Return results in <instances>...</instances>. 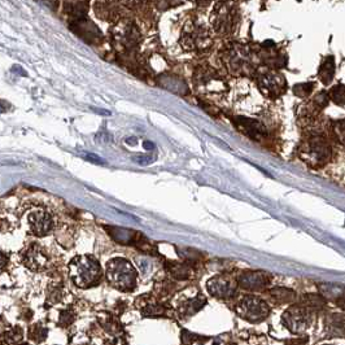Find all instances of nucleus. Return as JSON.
<instances>
[{
	"label": "nucleus",
	"mask_w": 345,
	"mask_h": 345,
	"mask_svg": "<svg viewBox=\"0 0 345 345\" xmlns=\"http://www.w3.org/2000/svg\"><path fill=\"white\" fill-rule=\"evenodd\" d=\"M69 272L76 286L87 288L99 282L101 276V268L94 256L83 255L77 256L70 261Z\"/></svg>",
	"instance_id": "f257e3e1"
},
{
	"label": "nucleus",
	"mask_w": 345,
	"mask_h": 345,
	"mask_svg": "<svg viewBox=\"0 0 345 345\" xmlns=\"http://www.w3.org/2000/svg\"><path fill=\"white\" fill-rule=\"evenodd\" d=\"M107 278L112 286L121 291H130L135 287L136 271L125 258H115L108 262Z\"/></svg>",
	"instance_id": "f03ea898"
},
{
	"label": "nucleus",
	"mask_w": 345,
	"mask_h": 345,
	"mask_svg": "<svg viewBox=\"0 0 345 345\" xmlns=\"http://www.w3.org/2000/svg\"><path fill=\"white\" fill-rule=\"evenodd\" d=\"M237 314L248 322H261L270 313L268 304L256 296H245L237 304Z\"/></svg>",
	"instance_id": "7ed1b4c3"
},
{
	"label": "nucleus",
	"mask_w": 345,
	"mask_h": 345,
	"mask_svg": "<svg viewBox=\"0 0 345 345\" xmlns=\"http://www.w3.org/2000/svg\"><path fill=\"white\" fill-rule=\"evenodd\" d=\"M310 315V309L304 305H295L283 314V323L290 331L300 334L309 327L311 322Z\"/></svg>",
	"instance_id": "20e7f679"
},
{
	"label": "nucleus",
	"mask_w": 345,
	"mask_h": 345,
	"mask_svg": "<svg viewBox=\"0 0 345 345\" xmlns=\"http://www.w3.org/2000/svg\"><path fill=\"white\" fill-rule=\"evenodd\" d=\"M304 154L313 165H324L331 158V147L319 135L311 136L304 147Z\"/></svg>",
	"instance_id": "39448f33"
},
{
	"label": "nucleus",
	"mask_w": 345,
	"mask_h": 345,
	"mask_svg": "<svg viewBox=\"0 0 345 345\" xmlns=\"http://www.w3.org/2000/svg\"><path fill=\"white\" fill-rule=\"evenodd\" d=\"M196 86H197L196 88H199L201 92L206 95H218L226 88L220 76H217L210 69L200 70L196 76Z\"/></svg>",
	"instance_id": "423d86ee"
},
{
	"label": "nucleus",
	"mask_w": 345,
	"mask_h": 345,
	"mask_svg": "<svg viewBox=\"0 0 345 345\" xmlns=\"http://www.w3.org/2000/svg\"><path fill=\"white\" fill-rule=\"evenodd\" d=\"M28 223L35 236H47L53 230V218L45 210H33L28 217Z\"/></svg>",
	"instance_id": "0eeeda50"
},
{
	"label": "nucleus",
	"mask_w": 345,
	"mask_h": 345,
	"mask_svg": "<svg viewBox=\"0 0 345 345\" xmlns=\"http://www.w3.org/2000/svg\"><path fill=\"white\" fill-rule=\"evenodd\" d=\"M22 261L32 271H44L49 265V257L39 244H32L24 252Z\"/></svg>",
	"instance_id": "6e6552de"
},
{
	"label": "nucleus",
	"mask_w": 345,
	"mask_h": 345,
	"mask_svg": "<svg viewBox=\"0 0 345 345\" xmlns=\"http://www.w3.org/2000/svg\"><path fill=\"white\" fill-rule=\"evenodd\" d=\"M206 288L212 296L218 299H230L236 292V284L231 278L226 275L214 276L206 283Z\"/></svg>",
	"instance_id": "1a4fd4ad"
},
{
	"label": "nucleus",
	"mask_w": 345,
	"mask_h": 345,
	"mask_svg": "<svg viewBox=\"0 0 345 345\" xmlns=\"http://www.w3.org/2000/svg\"><path fill=\"white\" fill-rule=\"evenodd\" d=\"M258 87L268 98H278L286 91V80L280 74L268 73L258 80Z\"/></svg>",
	"instance_id": "9d476101"
},
{
	"label": "nucleus",
	"mask_w": 345,
	"mask_h": 345,
	"mask_svg": "<svg viewBox=\"0 0 345 345\" xmlns=\"http://www.w3.org/2000/svg\"><path fill=\"white\" fill-rule=\"evenodd\" d=\"M235 125H236L237 130H240L247 136L252 138L253 140H262L268 136V131H266L265 126L261 122H258L256 119L252 118H244V117H236L234 119Z\"/></svg>",
	"instance_id": "9b49d317"
},
{
	"label": "nucleus",
	"mask_w": 345,
	"mask_h": 345,
	"mask_svg": "<svg viewBox=\"0 0 345 345\" xmlns=\"http://www.w3.org/2000/svg\"><path fill=\"white\" fill-rule=\"evenodd\" d=\"M239 286L245 288V290L249 291H258L265 288L270 283V276L266 274V272H260V271H251V272H244L239 276Z\"/></svg>",
	"instance_id": "f8f14e48"
},
{
	"label": "nucleus",
	"mask_w": 345,
	"mask_h": 345,
	"mask_svg": "<svg viewBox=\"0 0 345 345\" xmlns=\"http://www.w3.org/2000/svg\"><path fill=\"white\" fill-rule=\"evenodd\" d=\"M205 304V299L201 296L193 297V299H187V301L182 303L179 305V313L183 317H191L196 311H199Z\"/></svg>",
	"instance_id": "ddd939ff"
},
{
	"label": "nucleus",
	"mask_w": 345,
	"mask_h": 345,
	"mask_svg": "<svg viewBox=\"0 0 345 345\" xmlns=\"http://www.w3.org/2000/svg\"><path fill=\"white\" fill-rule=\"evenodd\" d=\"M328 332L334 336H342L345 334V315L342 314H331V317L326 321Z\"/></svg>",
	"instance_id": "4468645a"
},
{
	"label": "nucleus",
	"mask_w": 345,
	"mask_h": 345,
	"mask_svg": "<svg viewBox=\"0 0 345 345\" xmlns=\"http://www.w3.org/2000/svg\"><path fill=\"white\" fill-rule=\"evenodd\" d=\"M335 59L334 56H327L324 61L322 63V67L319 69V78H321L322 83L323 84H330L334 79L335 74Z\"/></svg>",
	"instance_id": "2eb2a0df"
},
{
	"label": "nucleus",
	"mask_w": 345,
	"mask_h": 345,
	"mask_svg": "<svg viewBox=\"0 0 345 345\" xmlns=\"http://www.w3.org/2000/svg\"><path fill=\"white\" fill-rule=\"evenodd\" d=\"M109 230V234L115 237V240L119 241L121 244H127L130 241L134 240L135 237V232L127 229H119V227H107Z\"/></svg>",
	"instance_id": "dca6fc26"
},
{
	"label": "nucleus",
	"mask_w": 345,
	"mask_h": 345,
	"mask_svg": "<svg viewBox=\"0 0 345 345\" xmlns=\"http://www.w3.org/2000/svg\"><path fill=\"white\" fill-rule=\"evenodd\" d=\"M303 305L310 310H321L326 305V300H324V296H321V295L309 293L303 297Z\"/></svg>",
	"instance_id": "f3484780"
},
{
	"label": "nucleus",
	"mask_w": 345,
	"mask_h": 345,
	"mask_svg": "<svg viewBox=\"0 0 345 345\" xmlns=\"http://www.w3.org/2000/svg\"><path fill=\"white\" fill-rule=\"evenodd\" d=\"M271 293V297L276 303L280 304H288L292 303L296 297V293L293 291L288 290V288H282V287H278V288H274V290L270 291Z\"/></svg>",
	"instance_id": "a211bd4d"
},
{
	"label": "nucleus",
	"mask_w": 345,
	"mask_h": 345,
	"mask_svg": "<svg viewBox=\"0 0 345 345\" xmlns=\"http://www.w3.org/2000/svg\"><path fill=\"white\" fill-rule=\"evenodd\" d=\"M330 99L334 101L335 104L339 107H344L345 105V86L344 84H336L331 88L330 94H328Z\"/></svg>",
	"instance_id": "6ab92c4d"
},
{
	"label": "nucleus",
	"mask_w": 345,
	"mask_h": 345,
	"mask_svg": "<svg viewBox=\"0 0 345 345\" xmlns=\"http://www.w3.org/2000/svg\"><path fill=\"white\" fill-rule=\"evenodd\" d=\"M22 328L18 327V326H14V327L9 328L3 336V343L4 344H16L22 339Z\"/></svg>",
	"instance_id": "aec40b11"
},
{
	"label": "nucleus",
	"mask_w": 345,
	"mask_h": 345,
	"mask_svg": "<svg viewBox=\"0 0 345 345\" xmlns=\"http://www.w3.org/2000/svg\"><path fill=\"white\" fill-rule=\"evenodd\" d=\"M47 335H48V330H47L43 324H34V326H32L30 330H29V336H30V339H33V340L37 343L43 342V340L47 338Z\"/></svg>",
	"instance_id": "412c9836"
},
{
	"label": "nucleus",
	"mask_w": 345,
	"mask_h": 345,
	"mask_svg": "<svg viewBox=\"0 0 345 345\" xmlns=\"http://www.w3.org/2000/svg\"><path fill=\"white\" fill-rule=\"evenodd\" d=\"M319 288H321L323 296H330L332 297V299H335V300L345 291L343 287L335 286V284H323V286H321Z\"/></svg>",
	"instance_id": "4be33fe9"
},
{
	"label": "nucleus",
	"mask_w": 345,
	"mask_h": 345,
	"mask_svg": "<svg viewBox=\"0 0 345 345\" xmlns=\"http://www.w3.org/2000/svg\"><path fill=\"white\" fill-rule=\"evenodd\" d=\"M314 88V83H301V84H296L293 87V94L299 96V98H307L309 95L313 92Z\"/></svg>",
	"instance_id": "5701e85b"
},
{
	"label": "nucleus",
	"mask_w": 345,
	"mask_h": 345,
	"mask_svg": "<svg viewBox=\"0 0 345 345\" xmlns=\"http://www.w3.org/2000/svg\"><path fill=\"white\" fill-rule=\"evenodd\" d=\"M101 324H103V327H104L105 330H108V331L111 332H117L118 330H121L118 322L115 321L113 317L108 315V314H105L104 322H101Z\"/></svg>",
	"instance_id": "b1692460"
},
{
	"label": "nucleus",
	"mask_w": 345,
	"mask_h": 345,
	"mask_svg": "<svg viewBox=\"0 0 345 345\" xmlns=\"http://www.w3.org/2000/svg\"><path fill=\"white\" fill-rule=\"evenodd\" d=\"M144 315L147 317H156V315H164L165 314V307H162L161 305H148L143 310Z\"/></svg>",
	"instance_id": "393cba45"
},
{
	"label": "nucleus",
	"mask_w": 345,
	"mask_h": 345,
	"mask_svg": "<svg viewBox=\"0 0 345 345\" xmlns=\"http://www.w3.org/2000/svg\"><path fill=\"white\" fill-rule=\"evenodd\" d=\"M335 135L339 139L340 143H343L345 146V119H342V121H338L335 123Z\"/></svg>",
	"instance_id": "a878e982"
},
{
	"label": "nucleus",
	"mask_w": 345,
	"mask_h": 345,
	"mask_svg": "<svg viewBox=\"0 0 345 345\" xmlns=\"http://www.w3.org/2000/svg\"><path fill=\"white\" fill-rule=\"evenodd\" d=\"M170 272L178 279H183L189 276V270H187V268H185L183 265H178V264H174V265L171 266Z\"/></svg>",
	"instance_id": "bb28decb"
},
{
	"label": "nucleus",
	"mask_w": 345,
	"mask_h": 345,
	"mask_svg": "<svg viewBox=\"0 0 345 345\" xmlns=\"http://www.w3.org/2000/svg\"><path fill=\"white\" fill-rule=\"evenodd\" d=\"M328 99H330V96H328L326 92H319V94L315 96V99H314V105H315L318 109L324 108V107L327 105Z\"/></svg>",
	"instance_id": "cd10ccee"
},
{
	"label": "nucleus",
	"mask_w": 345,
	"mask_h": 345,
	"mask_svg": "<svg viewBox=\"0 0 345 345\" xmlns=\"http://www.w3.org/2000/svg\"><path fill=\"white\" fill-rule=\"evenodd\" d=\"M74 317H73V313L70 310H65L61 313V315H60V323L63 324V326H68V324H70L72 322H73Z\"/></svg>",
	"instance_id": "c85d7f7f"
},
{
	"label": "nucleus",
	"mask_w": 345,
	"mask_h": 345,
	"mask_svg": "<svg viewBox=\"0 0 345 345\" xmlns=\"http://www.w3.org/2000/svg\"><path fill=\"white\" fill-rule=\"evenodd\" d=\"M83 154L88 161H91V162H95V164H98V165H104L105 164L104 160H103V158H100L99 156H96V154L90 153V152H83Z\"/></svg>",
	"instance_id": "c756f323"
},
{
	"label": "nucleus",
	"mask_w": 345,
	"mask_h": 345,
	"mask_svg": "<svg viewBox=\"0 0 345 345\" xmlns=\"http://www.w3.org/2000/svg\"><path fill=\"white\" fill-rule=\"evenodd\" d=\"M336 303H338L339 307L345 310V291L342 293V295H340V296L338 297V299H336Z\"/></svg>",
	"instance_id": "7c9ffc66"
},
{
	"label": "nucleus",
	"mask_w": 345,
	"mask_h": 345,
	"mask_svg": "<svg viewBox=\"0 0 345 345\" xmlns=\"http://www.w3.org/2000/svg\"><path fill=\"white\" fill-rule=\"evenodd\" d=\"M143 146H144V148H146V150H148V151L154 150V144L151 143V142H148V140H147V142H144Z\"/></svg>",
	"instance_id": "2f4dec72"
},
{
	"label": "nucleus",
	"mask_w": 345,
	"mask_h": 345,
	"mask_svg": "<svg viewBox=\"0 0 345 345\" xmlns=\"http://www.w3.org/2000/svg\"><path fill=\"white\" fill-rule=\"evenodd\" d=\"M126 143L134 146V144H136V138H129V139H126Z\"/></svg>",
	"instance_id": "473e14b6"
}]
</instances>
